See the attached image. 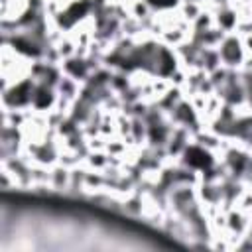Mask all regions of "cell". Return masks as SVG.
Listing matches in <instances>:
<instances>
[{"mask_svg":"<svg viewBox=\"0 0 252 252\" xmlns=\"http://www.w3.org/2000/svg\"><path fill=\"white\" fill-rule=\"evenodd\" d=\"M150 2H154V4H172L174 0H150Z\"/></svg>","mask_w":252,"mask_h":252,"instance_id":"2","label":"cell"},{"mask_svg":"<svg viewBox=\"0 0 252 252\" xmlns=\"http://www.w3.org/2000/svg\"><path fill=\"white\" fill-rule=\"evenodd\" d=\"M187 160H189L193 165H207V163H209V156L203 154V152H199V150H191V152L187 154Z\"/></svg>","mask_w":252,"mask_h":252,"instance_id":"1","label":"cell"}]
</instances>
